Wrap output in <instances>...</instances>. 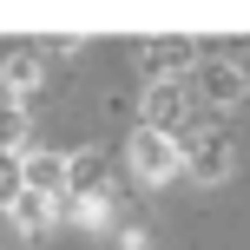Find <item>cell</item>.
Segmentation results:
<instances>
[{
    "mask_svg": "<svg viewBox=\"0 0 250 250\" xmlns=\"http://www.w3.org/2000/svg\"><path fill=\"white\" fill-rule=\"evenodd\" d=\"M132 171L145 178V185H165V178L178 171V145L165 132H145V125H138L132 132Z\"/></svg>",
    "mask_w": 250,
    "mask_h": 250,
    "instance_id": "7a4b0ae2",
    "label": "cell"
},
{
    "mask_svg": "<svg viewBox=\"0 0 250 250\" xmlns=\"http://www.w3.org/2000/svg\"><path fill=\"white\" fill-rule=\"evenodd\" d=\"M40 73H46V53H33V46H20V53L7 60V86H13V92H33Z\"/></svg>",
    "mask_w": 250,
    "mask_h": 250,
    "instance_id": "8992f818",
    "label": "cell"
},
{
    "mask_svg": "<svg viewBox=\"0 0 250 250\" xmlns=\"http://www.w3.org/2000/svg\"><path fill=\"white\" fill-rule=\"evenodd\" d=\"M13 198H20V158L0 151V204H13Z\"/></svg>",
    "mask_w": 250,
    "mask_h": 250,
    "instance_id": "9c48e42d",
    "label": "cell"
},
{
    "mask_svg": "<svg viewBox=\"0 0 250 250\" xmlns=\"http://www.w3.org/2000/svg\"><path fill=\"white\" fill-rule=\"evenodd\" d=\"M20 138H26V112H20L13 99H0V151H13Z\"/></svg>",
    "mask_w": 250,
    "mask_h": 250,
    "instance_id": "52a82bcc",
    "label": "cell"
},
{
    "mask_svg": "<svg viewBox=\"0 0 250 250\" xmlns=\"http://www.w3.org/2000/svg\"><path fill=\"white\" fill-rule=\"evenodd\" d=\"M145 132H165V138L185 132V92H178V79H151V92H145Z\"/></svg>",
    "mask_w": 250,
    "mask_h": 250,
    "instance_id": "3957f363",
    "label": "cell"
},
{
    "mask_svg": "<svg viewBox=\"0 0 250 250\" xmlns=\"http://www.w3.org/2000/svg\"><path fill=\"white\" fill-rule=\"evenodd\" d=\"M171 145L185 151V165H191V171L204 178V185L230 171V138H224V132H178Z\"/></svg>",
    "mask_w": 250,
    "mask_h": 250,
    "instance_id": "6da1fadb",
    "label": "cell"
},
{
    "mask_svg": "<svg viewBox=\"0 0 250 250\" xmlns=\"http://www.w3.org/2000/svg\"><path fill=\"white\" fill-rule=\"evenodd\" d=\"M191 60H198V46H191V40H165V46H145V73H185Z\"/></svg>",
    "mask_w": 250,
    "mask_h": 250,
    "instance_id": "5b68a950",
    "label": "cell"
},
{
    "mask_svg": "<svg viewBox=\"0 0 250 250\" xmlns=\"http://www.w3.org/2000/svg\"><path fill=\"white\" fill-rule=\"evenodd\" d=\"M198 86L211 92L217 105H230V99H244V73H237V66H230V60H211V66H204V73H198Z\"/></svg>",
    "mask_w": 250,
    "mask_h": 250,
    "instance_id": "277c9868",
    "label": "cell"
},
{
    "mask_svg": "<svg viewBox=\"0 0 250 250\" xmlns=\"http://www.w3.org/2000/svg\"><path fill=\"white\" fill-rule=\"evenodd\" d=\"M53 211H60V204H46V198H26V191L13 198V217H20V224H46Z\"/></svg>",
    "mask_w": 250,
    "mask_h": 250,
    "instance_id": "ba28073f",
    "label": "cell"
}]
</instances>
